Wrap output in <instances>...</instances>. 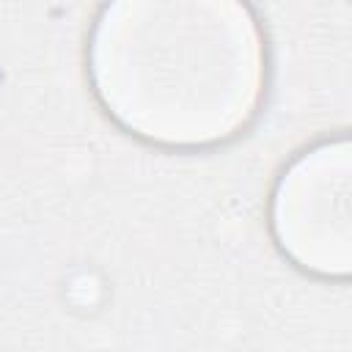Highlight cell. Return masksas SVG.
Masks as SVG:
<instances>
[{"label":"cell","mask_w":352,"mask_h":352,"mask_svg":"<svg viewBox=\"0 0 352 352\" xmlns=\"http://www.w3.org/2000/svg\"><path fill=\"white\" fill-rule=\"evenodd\" d=\"M88 80L132 138L217 148L261 113L267 36L250 0H104L88 33Z\"/></svg>","instance_id":"cell-1"},{"label":"cell","mask_w":352,"mask_h":352,"mask_svg":"<svg viewBox=\"0 0 352 352\" xmlns=\"http://www.w3.org/2000/svg\"><path fill=\"white\" fill-rule=\"evenodd\" d=\"M349 140H319L278 176L270 198V228L278 250L316 278H349Z\"/></svg>","instance_id":"cell-2"}]
</instances>
